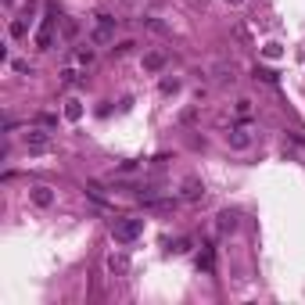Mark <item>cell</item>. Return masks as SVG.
Returning a JSON list of instances; mask_svg holds the SVG:
<instances>
[{
    "label": "cell",
    "mask_w": 305,
    "mask_h": 305,
    "mask_svg": "<svg viewBox=\"0 0 305 305\" xmlns=\"http://www.w3.org/2000/svg\"><path fill=\"white\" fill-rule=\"evenodd\" d=\"M144 234V219H115L111 223V237L115 241H137Z\"/></svg>",
    "instance_id": "cell-1"
},
{
    "label": "cell",
    "mask_w": 305,
    "mask_h": 305,
    "mask_svg": "<svg viewBox=\"0 0 305 305\" xmlns=\"http://www.w3.org/2000/svg\"><path fill=\"white\" fill-rule=\"evenodd\" d=\"M115 18L111 15H97V25H94V32H90V40L94 43H108V40H115Z\"/></svg>",
    "instance_id": "cell-2"
},
{
    "label": "cell",
    "mask_w": 305,
    "mask_h": 305,
    "mask_svg": "<svg viewBox=\"0 0 305 305\" xmlns=\"http://www.w3.org/2000/svg\"><path fill=\"white\" fill-rule=\"evenodd\" d=\"M51 43H54V11L43 15V25L36 32V51H51Z\"/></svg>",
    "instance_id": "cell-3"
},
{
    "label": "cell",
    "mask_w": 305,
    "mask_h": 305,
    "mask_svg": "<svg viewBox=\"0 0 305 305\" xmlns=\"http://www.w3.org/2000/svg\"><path fill=\"white\" fill-rule=\"evenodd\" d=\"M25 147L29 151H47L51 147V133L47 129H29L25 133Z\"/></svg>",
    "instance_id": "cell-4"
},
{
    "label": "cell",
    "mask_w": 305,
    "mask_h": 305,
    "mask_svg": "<svg viewBox=\"0 0 305 305\" xmlns=\"http://www.w3.org/2000/svg\"><path fill=\"white\" fill-rule=\"evenodd\" d=\"M201 194H205V183H201V180H194V176L183 180V198H187V201H194V198H201Z\"/></svg>",
    "instance_id": "cell-5"
},
{
    "label": "cell",
    "mask_w": 305,
    "mask_h": 305,
    "mask_svg": "<svg viewBox=\"0 0 305 305\" xmlns=\"http://www.w3.org/2000/svg\"><path fill=\"white\" fill-rule=\"evenodd\" d=\"M32 205H40V208H51V205H54V194H51V187H32Z\"/></svg>",
    "instance_id": "cell-6"
},
{
    "label": "cell",
    "mask_w": 305,
    "mask_h": 305,
    "mask_svg": "<svg viewBox=\"0 0 305 305\" xmlns=\"http://www.w3.org/2000/svg\"><path fill=\"white\" fill-rule=\"evenodd\" d=\"M144 68L147 72H162L165 68V54H144Z\"/></svg>",
    "instance_id": "cell-7"
},
{
    "label": "cell",
    "mask_w": 305,
    "mask_h": 305,
    "mask_svg": "<svg viewBox=\"0 0 305 305\" xmlns=\"http://www.w3.org/2000/svg\"><path fill=\"white\" fill-rule=\"evenodd\" d=\"M198 270H205V273H212V270H215V262H212V248H208V244H205V248H201V255H198Z\"/></svg>",
    "instance_id": "cell-8"
},
{
    "label": "cell",
    "mask_w": 305,
    "mask_h": 305,
    "mask_svg": "<svg viewBox=\"0 0 305 305\" xmlns=\"http://www.w3.org/2000/svg\"><path fill=\"white\" fill-rule=\"evenodd\" d=\"M79 115H83V104H79V101H65V119H68V122H75Z\"/></svg>",
    "instance_id": "cell-9"
},
{
    "label": "cell",
    "mask_w": 305,
    "mask_h": 305,
    "mask_svg": "<svg viewBox=\"0 0 305 305\" xmlns=\"http://www.w3.org/2000/svg\"><path fill=\"white\" fill-rule=\"evenodd\" d=\"M226 140H230L234 147H248V144H251V137H248V129H234V133L226 137Z\"/></svg>",
    "instance_id": "cell-10"
},
{
    "label": "cell",
    "mask_w": 305,
    "mask_h": 305,
    "mask_svg": "<svg viewBox=\"0 0 305 305\" xmlns=\"http://www.w3.org/2000/svg\"><path fill=\"white\" fill-rule=\"evenodd\" d=\"M237 226V215L234 212H219V230H234Z\"/></svg>",
    "instance_id": "cell-11"
},
{
    "label": "cell",
    "mask_w": 305,
    "mask_h": 305,
    "mask_svg": "<svg viewBox=\"0 0 305 305\" xmlns=\"http://www.w3.org/2000/svg\"><path fill=\"white\" fill-rule=\"evenodd\" d=\"M25 36V18H15L11 22V40H22Z\"/></svg>",
    "instance_id": "cell-12"
},
{
    "label": "cell",
    "mask_w": 305,
    "mask_h": 305,
    "mask_svg": "<svg viewBox=\"0 0 305 305\" xmlns=\"http://www.w3.org/2000/svg\"><path fill=\"white\" fill-rule=\"evenodd\" d=\"M75 61H79V65H94V51H90V47L75 51Z\"/></svg>",
    "instance_id": "cell-13"
},
{
    "label": "cell",
    "mask_w": 305,
    "mask_h": 305,
    "mask_svg": "<svg viewBox=\"0 0 305 305\" xmlns=\"http://www.w3.org/2000/svg\"><path fill=\"white\" fill-rule=\"evenodd\" d=\"M180 90V79H162V94H176Z\"/></svg>",
    "instance_id": "cell-14"
},
{
    "label": "cell",
    "mask_w": 305,
    "mask_h": 305,
    "mask_svg": "<svg viewBox=\"0 0 305 305\" xmlns=\"http://www.w3.org/2000/svg\"><path fill=\"white\" fill-rule=\"evenodd\" d=\"M108 266H111V270H119V273H122V270H126V258H122V255H119V258L111 255V258H108Z\"/></svg>",
    "instance_id": "cell-15"
},
{
    "label": "cell",
    "mask_w": 305,
    "mask_h": 305,
    "mask_svg": "<svg viewBox=\"0 0 305 305\" xmlns=\"http://www.w3.org/2000/svg\"><path fill=\"white\" fill-rule=\"evenodd\" d=\"M226 4H241V0H226Z\"/></svg>",
    "instance_id": "cell-16"
}]
</instances>
